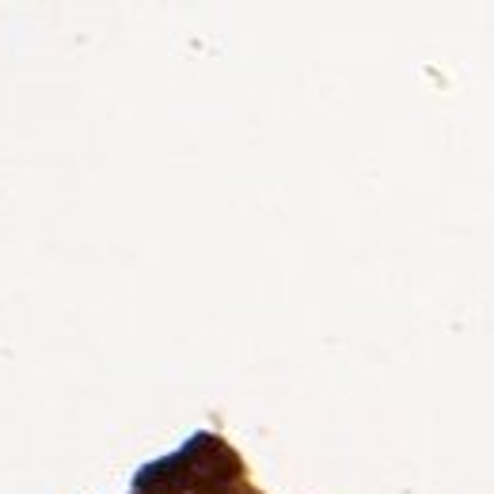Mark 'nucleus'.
I'll list each match as a JSON object with an SVG mask.
<instances>
[]
</instances>
